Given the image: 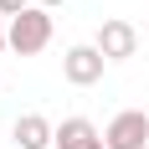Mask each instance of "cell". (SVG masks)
I'll return each mask as SVG.
<instances>
[{"label": "cell", "instance_id": "cell-1", "mask_svg": "<svg viewBox=\"0 0 149 149\" xmlns=\"http://www.w3.org/2000/svg\"><path fill=\"white\" fill-rule=\"evenodd\" d=\"M5 36H10V52H21V57H36V52H46V41H52V10L46 5H31V10H21L5 26Z\"/></svg>", "mask_w": 149, "mask_h": 149}, {"label": "cell", "instance_id": "cell-2", "mask_svg": "<svg viewBox=\"0 0 149 149\" xmlns=\"http://www.w3.org/2000/svg\"><path fill=\"white\" fill-rule=\"evenodd\" d=\"M108 149H149V113H139V108H123V113H113V123L103 129Z\"/></svg>", "mask_w": 149, "mask_h": 149}, {"label": "cell", "instance_id": "cell-3", "mask_svg": "<svg viewBox=\"0 0 149 149\" xmlns=\"http://www.w3.org/2000/svg\"><path fill=\"white\" fill-rule=\"evenodd\" d=\"M103 67H108V57L98 46H67V52H62V77H67L72 88H93V82L103 77Z\"/></svg>", "mask_w": 149, "mask_h": 149}, {"label": "cell", "instance_id": "cell-4", "mask_svg": "<svg viewBox=\"0 0 149 149\" xmlns=\"http://www.w3.org/2000/svg\"><path fill=\"white\" fill-rule=\"evenodd\" d=\"M93 46H98L108 62H129V57L139 52V31L129 26V21H103V26H98V41H93Z\"/></svg>", "mask_w": 149, "mask_h": 149}, {"label": "cell", "instance_id": "cell-5", "mask_svg": "<svg viewBox=\"0 0 149 149\" xmlns=\"http://www.w3.org/2000/svg\"><path fill=\"white\" fill-rule=\"evenodd\" d=\"M57 149H108V139L93 129V118H62Z\"/></svg>", "mask_w": 149, "mask_h": 149}, {"label": "cell", "instance_id": "cell-6", "mask_svg": "<svg viewBox=\"0 0 149 149\" xmlns=\"http://www.w3.org/2000/svg\"><path fill=\"white\" fill-rule=\"evenodd\" d=\"M10 134L21 139V149H57V129H52L41 113H21Z\"/></svg>", "mask_w": 149, "mask_h": 149}, {"label": "cell", "instance_id": "cell-7", "mask_svg": "<svg viewBox=\"0 0 149 149\" xmlns=\"http://www.w3.org/2000/svg\"><path fill=\"white\" fill-rule=\"evenodd\" d=\"M21 10H31V0H0V15H5V21H15Z\"/></svg>", "mask_w": 149, "mask_h": 149}, {"label": "cell", "instance_id": "cell-8", "mask_svg": "<svg viewBox=\"0 0 149 149\" xmlns=\"http://www.w3.org/2000/svg\"><path fill=\"white\" fill-rule=\"evenodd\" d=\"M0 21H5V15H0ZM5 46H10V36H5V26H0V52H5Z\"/></svg>", "mask_w": 149, "mask_h": 149}, {"label": "cell", "instance_id": "cell-9", "mask_svg": "<svg viewBox=\"0 0 149 149\" xmlns=\"http://www.w3.org/2000/svg\"><path fill=\"white\" fill-rule=\"evenodd\" d=\"M41 5H46V10H57V5H62V0H41Z\"/></svg>", "mask_w": 149, "mask_h": 149}]
</instances>
